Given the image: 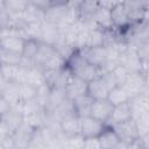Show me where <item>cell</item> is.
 Listing matches in <instances>:
<instances>
[{
  "mask_svg": "<svg viewBox=\"0 0 149 149\" xmlns=\"http://www.w3.org/2000/svg\"><path fill=\"white\" fill-rule=\"evenodd\" d=\"M66 10H68V5H65V6H50L45 10L44 22L48 24L61 27L64 17H65Z\"/></svg>",
  "mask_w": 149,
  "mask_h": 149,
  "instance_id": "16",
  "label": "cell"
},
{
  "mask_svg": "<svg viewBox=\"0 0 149 149\" xmlns=\"http://www.w3.org/2000/svg\"><path fill=\"white\" fill-rule=\"evenodd\" d=\"M99 8L98 0H83L78 7L79 20L83 22H92V19Z\"/></svg>",
  "mask_w": 149,
  "mask_h": 149,
  "instance_id": "17",
  "label": "cell"
},
{
  "mask_svg": "<svg viewBox=\"0 0 149 149\" xmlns=\"http://www.w3.org/2000/svg\"><path fill=\"white\" fill-rule=\"evenodd\" d=\"M22 15L27 23H42V22H44L45 10L42 8H38L34 5L28 3L26 9L22 12Z\"/></svg>",
  "mask_w": 149,
  "mask_h": 149,
  "instance_id": "20",
  "label": "cell"
},
{
  "mask_svg": "<svg viewBox=\"0 0 149 149\" xmlns=\"http://www.w3.org/2000/svg\"><path fill=\"white\" fill-rule=\"evenodd\" d=\"M34 130L35 128H33L31 126H29L27 122L23 121V123L13 134V139L15 142V149L29 148Z\"/></svg>",
  "mask_w": 149,
  "mask_h": 149,
  "instance_id": "11",
  "label": "cell"
},
{
  "mask_svg": "<svg viewBox=\"0 0 149 149\" xmlns=\"http://www.w3.org/2000/svg\"><path fill=\"white\" fill-rule=\"evenodd\" d=\"M140 136H144L149 133V112H146L135 119Z\"/></svg>",
  "mask_w": 149,
  "mask_h": 149,
  "instance_id": "31",
  "label": "cell"
},
{
  "mask_svg": "<svg viewBox=\"0 0 149 149\" xmlns=\"http://www.w3.org/2000/svg\"><path fill=\"white\" fill-rule=\"evenodd\" d=\"M123 5L129 14L132 24L143 22L146 12L149 6V0H128L123 2Z\"/></svg>",
  "mask_w": 149,
  "mask_h": 149,
  "instance_id": "5",
  "label": "cell"
},
{
  "mask_svg": "<svg viewBox=\"0 0 149 149\" xmlns=\"http://www.w3.org/2000/svg\"><path fill=\"white\" fill-rule=\"evenodd\" d=\"M113 73L115 74V77H116V79H118V81H119V84L120 85H123L125 84V81L127 80V78H128V76H129V71L125 68V66H122L121 64H118L113 70Z\"/></svg>",
  "mask_w": 149,
  "mask_h": 149,
  "instance_id": "33",
  "label": "cell"
},
{
  "mask_svg": "<svg viewBox=\"0 0 149 149\" xmlns=\"http://www.w3.org/2000/svg\"><path fill=\"white\" fill-rule=\"evenodd\" d=\"M113 129L115 130L116 135L119 136L120 141L127 144V148H129L130 143H133L134 141H136L140 136L139 134V129H137V125L135 119H129L127 121L120 122V123H115L112 125Z\"/></svg>",
  "mask_w": 149,
  "mask_h": 149,
  "instance_id": "2",
  "label": "cell"
},
{
  "mask_svg": "<svg viewBox=\"0 0 149 149\" xmlns=\"http://www.w3.org/2000/svg\"><path fill=\"white\" fill-rule=\"evenodd\" d=\"M107 99L113 105H119V104L129 101L132 98H130L129 93L127 92V90L125 88L123 85H118L114 88L109 90V93H108V98Z\"/></svg>",
  "mask_w": 149,
  "mask_h": 149,
  "instance_id": "24",
  "label": "cell"
},
{
  "mask_svg": "<svg viewBox=\"0 0 149 149\" xmlns=\"http://www.w3.org/2000/svg\"><path fill=\"white\" fill-rule=\"evenodd\" d=\"M98 2H99V6L100 7L106 8V9H112L118 3H120L119 0H98Z\"/></svg>",
  "mask_w": 149,
  "mask_h": 149,
  "instance_id": "35",
  "label": "cell"
},
{
  "mask_svg": "<svg viewBox=\"0 0 149 149\" xmlns=\"http://www.w3.org/2000/svg\"><path fill=\"white\" fill-rule=\"evenodd\" d=\"M111 17H112V23L115 29L122 30L132 26V21L129 17V14L125 7L123 3H118L115 7L111 9Z\"/></svg>",
  "mask_w": 149,
  "mask_h": 149,
  "instance_id": "10",
  "label": "cell"
},
{
  "mask_svg": "<svg viewBox=\"0 0 149 149\" xmlns=\"http://www.w3.org/2000/svg\"><path fill=\"white\" fill-rule=\"evenodd\" d=\"M68 99L66 97V92L64 87H57V88H51L50 94L48 97V101H47V106L45 109L47 111H54L56 107H58L63 101H65Z\"/></svg>",
  "mask_w": 149,
  "mask_h": 149,
  "instance_id": "22",
  "label": "cell"
},
{
  "mask_svg": "<svg viewBox=\"0 0 149 149\" xmlns=\"http://www.w3.org/2000/svg\"><path fill=\"white\" fill-rule=\"evenodd\" d=\"M126 1H128V0H119L120 3H123V2H126Z\"/></svg>",
  "mask_w": 149,
  "mask_h": 149,
  "instance_id": "38",
  "label": "cell"
},
{
  "mask_svg": "<svg viewBox=\"0 0 149 149\" xmlns=\"http://www.w3.org/2000/svg\"><path fill=\"white\" fill-rule=\"evenodd\" d=\"M125 88L129 93L130 98H134L147 90L146 78L142 72H130L127 80L123 84Z\"/></svg>",
  "mask_w": 149,
  "mask_h": 149,
  "instance_id": "7",
  "label": "cell"
},
{
  "mask_svg": "<svg viewBox=\"0 0 149 149\" xmlns=\"http://www.w3.org/2000/svg\"><path fill=\"white\" fill-rule=\"evenodd\" d=\"M28 5L27 0H1V6L7 9L10 14L22 13Z\"/></svg>",
  "mask_w": 149,
  "mask_h": 149,
  "instance_id": "30",
  "label": "cell"
},
{
  "mask_svg": "<svg viewBox=\"0 0 149 149\" xmlns=\"http://www.w3.org/2000/svg\"><path fill=\"white\" fill-rule=\"evenodd\" d=\"M93 102H94V99L86 93V94L78 97L74 100H72L73 111L79 118L91 115V109H92Z\"/></svg>",
  "mask_w": 149,
  "mask_h": 149,
  "instance_id": "19",
  "label": "cell"
},
{
  "mask_svg": "<svg viewBox=\"0 0 149 149\" xmlns=\"http://www.w3.org/2000/svg\"><path fill=\"white\" fill-rule=\"evenodd\" d=\"M27 1H28V3L34 5V6H36V7H38V8L44 9V10H47V9L50 7L48 0H27Z\"/></svg>",
  "mask_w": 149,
  "mask_h": 149,
  "instance_id": "34",
  "label": "cell"
},
{
  "mask_svg": "<svg viewBox=\"0 0 149 149\" xmlns=\"http://www.w3.org/2000/svg\"><path fill=\"white\" fill-rule=\"evenodd\" d=\"M65 68L69 70V72L72 76L83 78L87 81L100 77L102 73V70L93 64H91L80 52L79 49H76L69 58L65 61Z\"/></svg>",
  "mask_w": 149,
  "mask_h": 149,
  "instance_id": "1",
  "label": "cell"
},
{
  "mask_svg": "<svg viewBox=\"0 0 149 149\" xmlns=\"http://www.w3.org/2000/svg\"><path fill=\"white\" fill-rule=\"evenodd\" d=\"M98 140L101 149H114V148H118L120 144L119 136L116 135L113 127L109 125H106L102 133L98 136Z\"/></svg>",
  "mask_w": 149,
  "mask_h": 149,
  "instance_id": "15",
  "label": "cell"
},
{
  "mask_svg": "<svg viewBox=\"0 0 149 149\" xmlns=\"http://www.w3.org/2000/svg\"><path fill=\"white\" fill-rule=\"evenodd\" d=\"M49 120V112L45 108H42L30 115L24 116V122H27L33 128H42L48 123Z\"/></svg>",
  "mask_w": 149,
  "mask_h": 149,
  "instance_id": "23",
  "label": "cell"
},
{
  "mask_svg": "<svg viewBox=\"0 0 149 149\" xmlns=\"http://www.w3.org/2000/svg\"><path fill=\"white\" fill-rule=\"evenodd\" d=\"M79 50L83 54V56L91 64L100 68L101 70L108 61V52H107V48L105 45H101V47H84Z\"/></svg>",
  "mask_w": 149,
  "mask_h": 149,
  "instance_id": "4",
  "label": "cell"
},
{
  "mask_svg": "<svg viewBox=\"0 0 149 149\" xmlns=\"http://www.w3.org/2000/svg\"><path fill=\"white\" fill-rule=\"evenodd\" d=\"M0 58H1V64H8V65H21L23 62V56L21 52L12 51L2 48H0Z\"/></svg>",
  "mask_w": 149,
  "mask_h": 149,
  "instance_id": "27",
  "label": "cell"
},
{
  "mask_svg": "<svg viewBox=\"0 0 149 149\" xmlns=\"http://www.w3.org/2000/svg\"><path fill=\"white\" fill-rule=\"evenodd\" d=\"M106 123L93 118L92 115L81 116L79 122V134L84 139L98 137L105 129Z\"/></svg>",
  "mask_w": 149,
  "mask_h": 149,
  "instance_id": "3",
  "label": "cell"
},
{
  "mask_svg": "<svg viewBox=\"0 0 149 149\" xmlns=\"http://www.w3.org/2000/svg\"><path fill=\"white\" fill-rule=\"evenodd\" d=\"M41 41L36 38H26L24 40V45L22 50V56L24 59L31 62L34 64V58L36 57V54L38 51Z\"/></svg>",
  "mask_w": 149,
  "mask_h": 149,
  "instance_id": "26",
  "label": "cell"
},
{
  "mask_svg": "<svg viewBox=\"0 0 149 149\" xmlns=\"http://www.w3.org/2000/svg\"><path fill=\"white\" fill-rule=\"evenodd\" d=\"M19 95L20 101H27L37 97V87L29 83H19Z\"/></svg>",
  "mask_w": 149,
  "mask_h": 149,
  "instance_id": "29",
  "label": "cell"
},
{
  "mask_svg": "<svg viewBox=\"0 0 149 149\" xmlns=\"http://www.w3.org/2000/svg\"><path fill=\"white\" fill-rule=\"evenodd\" d=\"M79 122L80 118L76 113H71L59 120V127L66 136H73L79 134Z\"/></svg>",
  "mask_w": 149,
  "mask_h": 149,
  "instance_id": "14",
  "label": "cell"
},
{
  "mask_svg": "<svg viewBox=\"0 0 149 149\" xmlns=\"http://www.w3.org/2000/svg\"><path fill=\"white\" fill-rule=\"evenodd\" d=\"M87 85L88 81L76 77V76H71L65 85V92H66V97L71 100H74L78 97H81L84 94L87 93Z\"/></svg>",
  "mask_w": 149,
  "mask_h": 149,
  "instance_id": "8",
  "label": "cell"
},
{
  "mask_svg": "<svg viewBox=\"0 0 149 149\" xmlns=\"http://www.w3.org/2000/svg\"><path fill=\"white\" fill-rule=\"evenodd\" d=\"M129 119H133V108H132L130 100L127 101V102L114 105L112 114H111V118H109V120L107 121L106 125L112 126V125H115V123H120V122L127 121Z\"/></svg>",
  "mask_w": 149,
  "mask_h": 149,
  "instance_id": "9",
  "label": "cell"
},
{
  "mask_svg": "<svg viewBox=\"0 0 149 149\" xmlns=\"http://www.w3.org/2000/svg\"><path fill=\"white\" fill-rule=\"evenodd\" d=\"M92 22L97 27H99L104 30L114 28L113 23H112V17H111V9H106L102 7H100L97 10V13L94 14V16L92 19Z\"/></svg>",
  "mask_w": 149,
  "mask_h": 149,
  "instance_id": "21",
  "label": "cell"
},
{
  "mask_svg": "<svg viewBox=\"0 0 149 149\" xmlns=\"http://www.w3.org/2000/svg\"><path fill=\"white\" fill-rule=\"evenodd\" d=\"M56 52H57V50H56V48L52 44H49V43H45V42H42L41 41L38 51L36 54V57L34 58V65L43 69V66L48 63V61Z\"/></svg>",
  "mask_w": 149,
  "mask_h": 149,
  "instance_id": "18",
  "label": "cell"
},
{
  "mask_svg": "<svg viewBox=\"0 0 149 149\" xmlns=\"http://www.w3.org/2000/svg\"><path fill=\"white\" fill-rule=\"evenodd\" d=\"M109 93V88L106 86L101 77H97L88 81L87 85V94L92 97L94 100H101L107 99Z\"/></svg>",
  "mask_w": 149,
  "mask_h": 149,
  "instance_id": "13",
  "label": "cell"
},
{
  "mask_svg": "<svg viewBox=\"0 0 149 149\" xmlns=\"http://www.w3.org/2000/svg\"><path fill=\"white\" fill-rule=\"evenodd\" d=\"M21 65H8V64H1L0 70V79H3L6 81H16L19 78Z\"/></svg>",
  "mask_w": 149,
  "mask_h": 149,
  "instance_id": "28",
  "label": "cell"
},
{
  "mask_svg": "<svg viewBox=\"0 0 149 149\" xmlns=\"http://www.w3.org/2000/svg\"><path fill=\"white\" fill-rule=\"evenodd\" d=\"M119 64L125 66L129 72H142V59L135 49L128 48L119 56Z\"/></svg>",
  "mask_w": 149,
  "mask_h": 149,
  "instance_id": "6",
  "label": "cell"
},
{
  "mask_svg": "<svg viewBox=\"0 0 149 149\" xmlns=\"http://www.w3.org/2000/svg\"><path fill=\"white\" fill-rule=\"evenodd\" d=\"M100 77H101V79L104 80V83L106 84V86L109 90H112L115 86L120 85L119 81H118V79H116V77H115V74L113 73V71H104Z\"/></svg>",
  "mask_w": 149,
  "mask_h": 149,
  "instance_id": "32",
  "label": "cell"
},
{
  "mask_svg": "<svg viewBox=\"0 0 149 149\" xmlns=\"http://www.w3.org/2000/svg\"><path fill=\"white\" fill-rule=\"evenodd\" d=\"M113 104L108 99H101V100H94L92 109H91V115L105 123L111 118L112 111H113Z\"/></svg>",
  "mask_w": 149,
  "mask_h": 149,
  "instance_id": "12",
  "label": "cell"
},
{
  "mask_svg": "<svg viewBox=\"0 0 149 149\" xmlns=\"http://www.w3.org/2000/svg\"><path fill=\"white\" fill-rule=\"evenodd\" d=\"M50 6H65L70 0H48Z\"/></svg>",
  "mask_w": 149,
  "mask_h": 149,
  "instance_id": "36",
  "label": "cell"
},
{
  "mask_svg": "<svg viewBox=\"0 0 149 149\" xmlns=\"http://www.w3.org/2000/svg\"><path fill=\"white\" fill-rule=\"evenodd\" d=\"M141 139H142V142H143V146H144V148H149V133H148L147 135L142 136Z\"/></svg>",
  "mask_w": 149,
  "mask_h": 149,
  "instance_id": "37",
  "label": "cell"
},
{
  "mask_svg": "<svg viewBox=\"0 0 149 149\" xmlns=\"http://www.w3.org/2000/svg\"><path fill=\"white\" fill-rule=\"evenodd\" d=\"M101 45H105V30L97 26L88 28L86 47H101Z\"/></svg>",
  "mask_w": 149,
  "mask_h": 149,
  "instance_id": "25",
  "label": "cell"
},
{
  "mask_svg": "<svg viewBox=\"0 0 149 149\" xmlns=\"http://www.w3.org/2000/svg\"><path fill=\"white\" fill-rule=\"evenodd\" d=\"M148 42H149V41H148Z\"/></svg>",
  "mask_w": 149,
  "mask_h": 149,
  "instance_id": "39",
  "label": "cell"
}]
</instances>
